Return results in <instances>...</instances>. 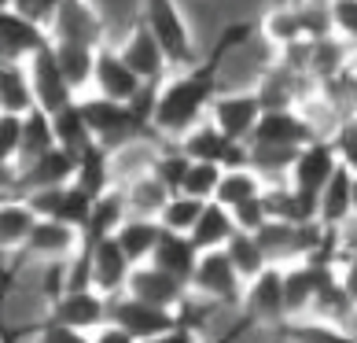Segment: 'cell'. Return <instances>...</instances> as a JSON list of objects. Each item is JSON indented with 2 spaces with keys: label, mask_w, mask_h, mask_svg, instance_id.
Wrapping results in <instances>:
<instances>
[{
  "label": "cell",
  "mask_w": 357,
  "mask_h": 343,
  "mask_svg": "<svg viewBox=\"0 0 357 343\" xmlns=\"http://www.w3.org/2000/svg\"><path fill=\"white\" fill-rule=\"evenodd\" d=\"M89 247V244H85ZM92 251V288H96L100 295H107V299H118V295H126V288H129V277H133V262H129V255L122 251V244L114 240H100V244H92L89 247Z\"/></svg>",
  "instance_id": "obj_19"
},
{
  "label": "cell",
  "mask_w": 357,
  "mask_h": 343,
  "mask_svg": "<svg viewBox=\"0 0 357 343\" xmlns=\"http://www.w3.org/2000/svg\"><path fill=\"white\" fill-rule=\"evenodd\" d=\"M52 126H56V140L63 152H70L74 159H82L89 148H96V137H92V129L85 122L82 108H77V100L70 108H63L59 115H52Z\"/></svg>",
  "instance_id": "obj_33"
},
{
  "label": "cell",
  "mask_w": 357,
  "mask_h": 343,
  "mask_svg": "<svg viewBox=\"0 0 357 343\" xmlns=\"http://www.w3.org/2000/svg\"><path fill=\"white\" fill-rule=\"evenodd\" d=\"M48 45H52V26H45L22 8L0 11V59L4 63H30Z\"/></svg>",
  "instance_id": "obj_4"
},
{
  "label": "cell",
  "mask_w": 357,
  "mask_h": 343,
  "mask_svg": "<svg viewBox=\"0 0 357 343\" xmlns=\"http://www.w3.org/2000/svg\"><path fill=\"white\" fill-rule=\"evenodd\" d=\"M266 192H269V189H266V177H261L258 170H250V166H243V170H225L214 203L236 210V207H243V203L261 200Z\"/></svg>",
  "instance_id": "obj_31"
},
{
  "label": "cell",
  "mask_w": 357,
  "mask_h": 343,
  "mask_svg": "<svg viewBox=\"0 0 357 343\" xmlns=\"http://www.w3.org/2000/svg\"><path fill=\"white\" fill-rule=\"evenodd\" d=\"M129 214H133V210H129L122 189H111L107 196H100V200H96V207H92V214H89L85 229H82V240L89 247L100 244V240H111V236L126 226Z\"/></svg>",
  "instance_id": "obj_25"
},
{
  "label": "cell",
  "mask_w": 357,
  "mask_h": 343,
  "mask_svg": "<svg viewBox=\"0 0 357 343\" xmlns=\"http://www.w3.org/2000/svg\"><path fill=\"white\" fill-rule=\"evenodd\" d=\"M158 236H162V221H158V218L129 214L126 226L114 233V240L122 244V251L129 255V262H133V266H144V262H151V255H155Z\"/></svg>",
  "instance_id": "obj_29"
},
{
  "label": "cell",
  "mask_w": 357,
  "mask_h": 343,
  "mask_svg": "<svg viewBox=\"0 0 357 343\" xmlns=\"http://www.w3.org/2000/svg\"><path fill=\"white\" fill-rule=\"evenodd\" d=\"M324 133L302 108H284V111H266L255 129L250 144H276V148H310Z\"/></svg>",
  "instance_id": "obj_13"
},
{
  "label": "cell",
  "mask_w": 357,
  "mask_h": 343,
  "mask_svg": "<svg viewBox=\"0 0 357 343\" xmlns=\"http://www.w3.org/2000/svg\"><path fill=\"white\" fill-rule=\"evenodd\" d=\"M122 196H126L129 210L140 214V218H158V214H162V207L169 203V189L151 174V166H144L140 174L129 177L122 184Z\"/></svg>",
  "instance_id": "obj_28"
},
{
  "label": "cell",
  "mask_w": 357,
  "mask_h": 343,
  "mask_svg": "<svg viewBox=\"0 0 357 343\" xmlns=\"http://www.w3.org/2000/svg\"><path fill=\"white\" fill-rule=\"evenodd\" d=\"M52 52H56V63H59V71L70 82L74 92H82V89L92 85V78H96V52L100 48L77 45V41H52Z\"/></svg>",
  "instance_id": "obj_30"
},
{
  "label": "cell",
  "mask_w": 357,
  "mask_h": 343,
  "mask_svg": "<svg viewBox=\"0 0 357 343\" xmlns=\"http://www.w3.org/2000/svg\"><path fill=\"white\" fill-rule=\"evenodd\" d=\"M148 166H151V174L169 189V196H181L184 181H188V170H192V159L184 155L181 144H162Z\"/></svg>",
  "instance_id": "obj_37"
},
{
  "label": "cell",
  "mask_w": 357,
  "mask_h": 343,
  "mask_svg": "<svg viewBox=\"0 0 357 343\" xmlns=\"http://www.w3.org/2000/svg\"><path fill=\"white\" fill-rule=\"evenodd\" d=\"M221 177H225L221 166H214V163H192L188 181H184L181 196H195V200L214 203L218 200V189H221Z\"/></svg>",
  "instance_id": "obj_41"
},
{
  "label": "cell",
  "mask_w": 357,
  "mask_h": 343,
  "mask_svg": "<svg viewBox=\"0 0 357 343\" xmlns=\"http://www.w3.org/2000/svg\"><path fill=\"white\" fill-rule=\"evenodd\" d=\"M261 34V22L258 19H240V22H229L225 30L218 34L214 48L206 52V59L184 67L181 74L166 78L158 85V96H155V115H151V129L158 140H184L195 126L203 122V115H210L214 100L221 96L218 82H221V63L232 56L236 48L250 45L255 37Z\"/></svg>",
  "instance_id": "obj_1"
},
{
  "label": "cell",
  "mask_w": 357,
  "mask_h": 343,
  "mask_svg": "<svg viewBox=\"0 0 357 343\" xmlns=\"http://www.w3.org/2000/svg\"><path fill=\"white\" fill-rule=\"evenodd\" d=\"M111 159H114V152L107 148H89L82 159H77V174H74V184L82 192H89L92 200H100V196H107L111 192Z\"/></svg>",
  "instance_id": "obj_34"
},
{
  "label": "cell",
  "mask_w": 357,
  "mask_h": 343,
  "mask_svg": "<svg viewBox=\"0 0 357 343\" xmlns=\"http://www.w3.org/2000/svg\"><path fill=\"white\" fill-rule=\"evenodd\" d=\"M52 41H77L103 48V15L92 0H56L52 4Z\"/></svg>",
  "instance_id": "obj_12"
},
{
  "label": "cell",
  "mask_w": 357,
  "mask_h": 343,
  "mask_svg": "<svg viewBox=\"0 0 357 343\" xmlns=\"http://www.w3.org/2000/svg\"><path fill=\"white\" fill-rule=\"evenodd\" d=\"M144 343H203L199 340V333L192 328V321L184 318L177 328H169V333H162V336H155V340H144Z\"/></svg>",
  "instance_id": "obj_48"
},
{
  "label": "cell",
  "mask_w": 357,
  "mask_h": 343,
  "mask_svg": "<svg viewBox=\"0 0 357 343\" xmlns=\"http://www.w3.org/2000/svg\"><path fill=\"white\" fill-rule=\"evenodd\" d=\"M37 340L41 343H92L89 333H77V328H67V325H52V321L37 325Z\"/></svg>",
  "instance_id": "obj_46"
},
{
  "label": "cell",
  "mask_w": 357,
  "mask_h": 343,
  "mask_svg": "<svg viewBox=\"0 0 357 343\" xmlns=\"http://www.w3.org/2000/svg\"><path fill=\"white\" fill-rule=\"evenodd\" d=\"M77 108H82L96 144L114 152V155L122 148H129L133 140L155 133L151 122L133 108V103H114V100H103V96H77Z\"/></svg>",
  "instance_id": "obj_2"
},
{
  "label": "cell",
  "mask_w": 357,
  "mask_h": 343,
  "mask_svg": "<svg viewBox=\"0 0 357 343\" xmlns=\"http://www.w3.org/2000/svg\"><path fill=\"white\" fill-rule=\"evenodd\" d=\"M82 229L67 226V221H52V218H41V226L33 229L30 244L19 251L22 262H67L82 251Z\"/></svg>",
  "instance_id": "obj_16"
},
{
  "label": "cell",
  "mask_w": 357,
  "mask_h": 343,
  "mask_svg": "<svg viewBox=\"0 0 357 343\" xmlns=\"http://www.w3.org/2000/svg\"><path fill=\"white\" fill-rule=\"evenodd\" d=\"M236 233H240V226H236V214H232V210L221 207V203H206L203 218L195 221V229H192V244L199 247V255H206V251H225Z\"/></svg>",
  "instance_id": "obj_26"
},
{
  "label": "cell",
  "mask_w": 357,
  "mask_h": 343,
  "mask_svg": "<svg viewBox=\"0 0 357 343\" xmlns=\"http://www.w3.org/2000/svg\"><path fill=\"white\" fill-rule=\"evenodd\" d=\"M181 321H184V318H181L177 310L151 307V302H144V299H133L129 292L118 295V299H111V325L126 328V333L133 336L137 343L162 336V333H169V328H177Z\"/></svg>",
  "instance_id": "obj_11"
},
{
  "label": "cell",
  "mask_w": 357,
  "mask_h": 343,
  "mask_svg": "<svg viewBox=\"0 0 357 343\" xmlns=\"http://www.w3.org/2000/svg\"><path fill=\"white\" fill-rule=\"evenodd\" d=\"M255 92L266 103V111H284V108H302V96L310 92V74L291 67L287 59H276L273 67L261 74Z\"/></svg>",
  "instance_id": "obj_20"
},
{
  "label": "cell",
  "mask_w": 357,
  "mask_h": 343,
  "mask_svg": "<svg viewBox=\"0 0 357 343\" xmlns=\"http://www.w3.org/2000/svg\"><path fill=\"white\" fill-rule=\"evenodd\" d=\"M354 174L347 166H339L335 170V177L332 184L324 189L321 196V203H317V226H324V229H342L347 221L357 214L354 210Z\"/></svg>",
  "instance_id": "obj_24"
},
{
  "label": "cell",
  "mask_w": 357,
  "mask_h": 343,
  "mask_svg": "<svg viewBox=\"0 0 357 343\" xmlns=\"http://www.w3.org/2000/svg\"><path fill=\"white\" fill-rule=\"evenodd\" d=\"M339 284L347 292V299L357 307V247L342 251V258H339Z\"/></svg>",
  "instance_id": "obj_47"
},
{
  "label": "cell",
  "mask_w": 357,
  "mask_h": 343,
  "mask_svg": "<svg viewBox=\"0 0 357 343\" xmlns=\"http://www.w3.org/2000/svg\"><path fill=\"white\" fill-rule=\"evenodd\" d=\"M92 343H137V340L129 336L126 328H118V325L107 321V325L100 328V333H92Z\"/></svg>",
  "instance_id": "obj_49"
},
{
  "label": "cell",
  "mask_w": 357,
  "mask_h": 343,
  "mask_svg": "<svg viewBox=\"0 0 357 343\" xmlns=\"http://www.w3.org/2000/svg\"><path fill=\"white\" fill-rule=\"evenodd\" d=\"M280 336H287L291 343H357L335 321H284Z\"/></svg>",
  "instance_id": "obj_39"
},
{
  "label": "cell",
  "mask_w": 357,
  "mask_h": 343,
  "mask_svg": "<svg viewBox=\"0 0 357 343\" xmlns=\"http://www.w3.org/2000/svg\"><path fill=\"white\" fill-rule=\"evenodd\" d=\"M52 148H59V140H56V126H52V115L48 111H30L26 115V122H22V152H19V166H30L37 163L41 155H48ZM15 166V170H19Z\"/></svg>",
  "instance_id": "obj_32"
},
{
  "label": "cell",
  "mask_w": 357,
  "mask_h": 343,
  "mask_svg": "<svg viewBox=\"0 0 357 343\" xmlns=\"http://www.w3.org/2000/svg\"><path fill=\"white\" fill-rule=\"evenodd\" d=\"M77 174V159L63 148H52L48 155H41L30 166H19L15 177H4V200L11 192L15 196H30V192H45V189H63V184H74Z\"/></svg>",
  "instance_id": "obj_6"
},
{
  "label": "cell",
  "mask_w": 357,
  "mask_h": 343,
  "mask_svg": "<svg viewBox=\"0 0 357 343\" xmlns=\"http://www.w3.org/2000/svg\"><path fill=\"white\" fill-rule=\"evenodd\" d=\"M30 67V82H33V92H37V108L48 111V115H59L63 108H70L77 100V92L70 89V82L63 78L59 63H56V52L52 45L45 52H37V56L26 63Z\"/></svg>",
  "instance_id": "obj_18"
},
{
  "label": "cell",
  "mask_w": 357,
  "mask_h": 343,
  "mask_svg": "<svg viewBox=\"0 0 357 343\" xmlns=\"http://www.w3.org/2000/svg\"><path fill=\"white\" fill-rule=\"evenodd\" d=\"M332 22L339 41L357 48V0H332Z\"/></svg>",
  "instance_id": "obj_44"
},
{
  "label": "cell",
  "mask_w": 357,
  "mask_h": 343,
  "mask_svg": "<svg viewBox=\"0 0 357 343\" xmlns=\"http://www.w3.org/2000/svg\"><path fill=\"white\" fill-rule=\"evenodd\" d=\"M332 140H335V152H339L342 166L357 177V122H354V118H342V122L335 126Z\"/></svg>",
  "instance_id": "obj_43"
},
{
  "label": "cell",
  "mask_w": 357,
  "mask_h": 343,
  "mask_svg": "<svg viewBox=\"0 0 357 343\" xmlns=\"http://www.w3.org/2000/svg\"><path fill=\"white\" fill-rule=\"evenodd\" d=\"M261 115H266V103L255 89H240V92H221L214 100V108H210V122L229 140L236 144H250L255 137V129L261 122Z\"/></svg>",
  "instance_id": "obj_7"
},
{
  "label": "cell",
  "mask_w": 357,
  "mask_h": 343,
  "mask_svg": "<svg viewBox=\"0 0 357 343\" xmlns=\"http://www.w3.org/2000/svg\"><path fill=\"white\" fill-rule=\"evenodd\" d=\"M37 226H41V214L19 196H8L0 203V247H4V255H19L30 244Z\"/></svg>",
  "instance_id": "obj_23"
},
{
  "label": "cell",
  "mask_w": 357,
  "mask_h": 343,
  "mask_svg": "<svg viewBox=\"0 0 357 343\" xmlns=\"http://www.w3.org/2000/svg\"><path fill=\"white\" fill-rule=\"evenodd\" d=\"M302 148H276V144H250V170H258L261 177H280L295 170Z\"/></svg>",
  "instance_id": "obj_38"
},
{
  "label": "cell",
  "mask_w": 357,
  "mask_h": 343,
  "mask_svg": "<svg viewBox=\"0 0 357 343\" xmlns=\"http://www.w3.org/2000/svg\"><path fill=\"white\" fill-rule=\"evenodd\" d=\"M126 56V63L137 71V78L144 85H162L166 82V67H169V56L166 48L158 45V37L148 30V22H137L133 30H129V37L122 41V48H118Z\"/></svg>",
  "instance_id": "obj_17"
},
{
  "label": "cell",
  "mask_w": 357,
  "mask_h": 343,
  "mask_svg": "<svg viewBox=\"0 0 357 343\" xmlns=\"http://www.w3.org/2000/svg\"><path fill=\"white\" fill-rule=\"evenodd\" d=\"M133 299H144L151 302V307H162V310H181L184 302H188L192 288L181 284L177 277L162 273L158 266H151V262H144V266L133 270V277H129V288H126Z\"/></svg>",
  "instance_id": "obj_21"
},
{
  "label": "cell",
  "mask_w": 357,
  "mask_h": 343,
  "mask_svg": "<svg viewBox=\"0 0 357 343\" xmlns=\"http://www.w3.org/2000/svg\"><path fill=\"white\" fill-rule=\"evenodd\" d=\"M206 210V200H195V196H169V203L162 207V214H158V221H162V229L169 233H188L195 229V221L203 218Z\"/></svg>",
  "instance_id": "obj_40"
},
{
  "label": "cell",
  "mask_w": 357,
  "mask_h": 343,
  "mask_svg": "<svg viewBox=\"0 0 357 343\" xmlns=\"http://www.w3.org/2000/svg\"><path fill=\"white\" fill-rule=\"evenodd\" d=\"M192 163H214L221 170H243L250 166V144H236L221 133L214 122H199L184 140H177Z\"/></svg>",
  "instance_id": "obj_10"
},
{
  "label": "cell",
  "mask_w": 357,
  "mask_h": 343,
  "mask_svg": "<svg viewBox=\"0 0 357 343\" xmlns=\"http://www.w3.org/2000/svg\"><path fill=\"white\" fill-rule=\"evenodd\" d=\"M236 214V226H240V233H261L269 226V210H266V196L255 203H243V207H236L232 210Z\"/></svg>",
  "instance_id": "obj_45"
},
{
  "label": "cell",
  "mask_w": 357,
  "mask_h": 343,
  "mask_svg": "<svg viewBox=\"0 0 357 343\" xmlns=\"http://www.w3.org/2000/svg\"><path fill=\"white\" fill-rule=\"evenodd\" d=\"M225 255L232 258V266H236V273L243 277V281L250 284L255 277H261L273 262H269V255H266V247H261V240L255 233H236L232 240H229V247H225Z\"/></svg>",
  "instance_id": "obj_36"
},
{
  "label": "cell",
  "mask_w": 357,
  "mask_h": 343,
  "mask_svg": "<svg viewBox=\"0 0 357 343\" xmlns=\"http://www.w3.org/2000/svg\"><path fill=\"white\" fill-rule=\"evenodd\" d=\"M0 111L4 115H30L37 111V92L30 82V67L26 63H4L0 67Z\"/></svg>",
  "instance_id": "obj_27"
},
{
  "label": "cell",
  "mask_w": 357,
  "mask_h": 343,
  "mask_svg": "<svg viewBox=\"0 0 357 343\" xmlns=\"http://www.w3.org/2000/svg\"><path fill=\"white\" fill-rule=\"evenodd\" d=\"M52 325H67L77 333H100L103 325L111 321V299L100 295L96 288H85V292H63L48 302V318Z\"/></svg>",
  "instance_id": "obj_9"
},
{
  "label": "cell",
  "mask_w": 357,
  "mask_h": 343,
  "mask_svg": "<svg viewBox=\"0 0 357 343\" xmlns=\"http://www.w3.org/2000/svg\"><path fill=\"white\" fill-rule=\"evenodd\" d=\"M339 166H342V159H339V152H335V140L332 137L313 140L310 148H302L295 170H291V189H295L302 200L317 210V203H321V196H324L328 184H332Z\"/></svg>",
  "instance_id": "obj_5"
},
{
  "label": "cell",
  "mask_w": 357,
  "mask_h": 343,
  "mask_svg": "<svg viewBox=\"0 0 357 343\" xmlns=\"http://www.w3.org/2000/svg\"><path fill=\"white\" fill-rule=\"evenodd\" d=\"M243 310L250 321H266L280 328L287 321V295H284V266H269L261 277L247 284Z\"/></svg>",
  "instance_id": "obj_15"
},
{
  "label": "cell",
  "mask_w": 357,
  "mask_h": 343,
  "mask_svg": "<svg viewBox=\"0 0 357 343\" xmlns=\"http://www.w3.org/2000/svg\"><path fill=\"white\" fill-rule=\"evenodd\" d=\"M22 115H4L0 111V166L11 170L19 166V152H22Z\"/></svg>",
  "instance_id": "obj_42"
},
{
  "label": "cell",
  "mask_w": 357,
  "mask_h": 343,
  "mask_svg": "<svg viewBox=\"0 0 357 343\" xmlns=\"http://www.w3.org/2000/svg\"><path fill=\"white\" fill-rule=\"evenodd\" d=\"M92 89H96V96H103V100L133 103L148 85L137 78V71L126 63L122 52L111 48V45H103V48L96 52V78H92Z\"/></svg>",
  "instance_id": "obj_14"
},
{
  "label": "cell",
  "mask_w": 357,
  "mask_h": 343,
  "mask_svg": "<svg viewBox=\"0 0 357 343\" xmlns=\"http://www.w3.org/2000/svg\"><path fill=\"white\" fill-rule=\"evenodd\" d=\"M144 22L158 37V45L166 48L169 63L174 67H188L195 56V37L177 0H144Z\"/></svg>",
  "instance_id": "obj_3"
},
{
  "label": "cell",
  "mask_w": 357,
  "mask_h": 343,
  "mask_svg": "<svg viewBox=\"0 0 357 343\" xmlns=\"http://www.w3.org/2000/svg\"><path fill=\"white\" fill-rule=\"evenodd\" d=\"M284 295H287V321H295L298 314L313 310V299H317V273H313L310 262L284 266Z\"/></svg>",
  "instance_id": "obj_35"
},
{
  "label": "cell",
  "mask_w": 357,
  "mask_h": 343,
  "mask_svg": "<svg viewBox=\"0 0 357 343\" xmlns=\"http://www.w3.org/2000/svg\"><path fill=\"white\" fill-rule=\"evenodd\" d=\"M199 247L192 244V236L188 233H169L162 229V236H158V247H155V255H151V266H158L162 273L169 277H177L181 284H188L192 288V277L195 270H199Z\"/></svg>",
  "instance_id": "obj_22"
},
{
  "label": "cell",
  "mask_w": 357,
  "mask_h": 343,
  "mask_svg": "<svg viewBox=\"0 0 357 343\" xmlns=\"http://www.w3.org/2000/svg\"><path fill=\"white\" fill-rule=\"evenodd\" d=\"M192 292H199L203 299L218 302V307H243L247 281L236 273L232 258L225 251H206L199 258V270L192 277Z\"/></svg>",
  "instance_id": "obj_8"
}]
</instances>
